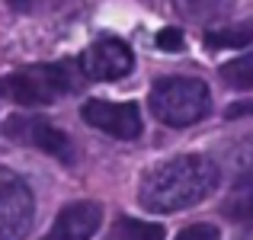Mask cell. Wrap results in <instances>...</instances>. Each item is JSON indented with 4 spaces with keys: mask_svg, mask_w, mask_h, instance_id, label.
Masks as SVG:
<instances>
[{
    "mask_svg": "<svg viewBox=\"0 0 253 240\" xmlns=\"http://www.w3.org/2000/svg\"><path fill=\"white\" fill-rule=\"evenodd\" d=\"M106 240H164V228L154 221H138V218H116Z\"/></svg>",
    "mask_w": 253,
    "mask_h": 240,
    "instance_id": "30bf717a",
    "label": "cell"
},
{
    "mask_svg": "<svg viewBox=\"0 0 253 240\" xmlns=\"http://www.w3.org/2000/svg\"><path fill=\"white\" fill-rule=\"evenodd\" d=\"M36 202L23 176L0 166V240H23L32 228Z\"/></svg>",
    "mask_w": 253,
    "mask_h": 240,
    "instance_id": "277c9868",
    "label": "cell"
},
{
    "mask_svg": "<svg viewBox=\"0 0 253 240\" xmlns=\"http://www.w3.org/2000/svg\"><path fill=\"white\" fill-rule=\"evenodd\" d=\"M250 42H253V19L205 32V45L209 48H247Z\"/></svg>",
    "mask_w": 253,
    "mask_h": 240,
    "instance_id": "8fae6325",
    "label": "cell"
},
{
    "mask_svg": "<svg viewBox=\"0 0 253 240\" xmlns=\"http://www.w3.org/2000/svg\"><path fill=\"white\" fill-rule=\"evenodd\" d=\"M218 179H221V173H218L215 160L202 154H183V157H173L167 163L154 166L144 176L138 202H141L144 211L173 215V211H183V208L205 202L218 189Z\"/></svg>",
    "mask_w": 253,
    "mask_h": 240,
    "instance_id": "6da1fadb",
    "label": "cell"
},
{
    "mask_svg": "<svg viewBox=\"0 0 253 240\" xmlns=\"http://www.w3.org/2000/svg\"><path fill=\"white\" fill-rule=\"evenodd\" d=\"M183 45H186V39L176 26H167V29L157 32V48L161 51H183Z\"/></svg>",
    "mask_w": 253,
    "mask_h": 240,
    "instance_id": "5bb4252c",
    "label": "cell"
},
{
    "mask_svg": "<svg viewBox=\"0 0 253 240\" xmlns=\"http://www.w3.org/2000/svg\"><path fill=\"white\" fill-rule=\"evenodd\" d=\"M103 224V208L96 202H71L58 211L51 231L42 240H93Z\"/></svg>",
    "mask_w": 253,
    "mask_h": 240,
    "instance_id": "ba28073f",
    "label": "cell"
},
{
    "mask_svg": "<svg viewBox=\"0 0 253 240\" xmlns=\"http://www.w3.org/2000/svg\"><path fill=\"white\" fill-rule=\"evenodd\" d=\"M176 240H221V231L215 228V224H189V228H183L176 234Z\"/></svg>",
    "mask_w": 253,
    "mask_h": 240,
    "instance_id": "4fadbf2b",
    "label": "cell"
},
{
    "mask_svg": "<svg viewBox=\"0 0 253 240\" xmlns=\"http://www.w3.org/2000/svg\"><path fill=\"white\" fill-rule=\"evenodd\" d=\"M81 64L77 61H55V64H29L13 71L3 80V90L19 106H48L55 99L68 96L81 86Z\"/></svg>",
    "mask_w": 253,
    "mask_h": 240,
    "instance_id": "7a4b0ae2",
    "label": "cell"
},
{
    "mask_svg": "<svg viewBox=\"0 0 253 240\" xmlns=\"http://www.w3.org/2000/svg\"><path fill=\"white\" fill-rule=\"evenodd\" d=\"M224 215L237 224H253V160L237 170L224 199Z\"/></svg>",
    "mask_w": 253,
    "mask_h": 240,
    "instance_id": "9c48e42d",
    "label": "cell"
},
{
    "mask_svg": "<svg viewBox=\"0 0 253 240\" xmlns=\"http://www.w3.org/2000/svg\"><path fill=\"white\" fill-rule=\"evenodd\" d=\"M241 112H253V106H234V109H231V116H241Z\"/></svg>",
    "mask_w": 253,
    "mask_h": 240,
    "instance_id": "2e32d148",
    "label": "cell"
},
{
    "mask_svg": "<svg viewBox=\"0 0 253 240\" xmlns=\"http://www.w3.org/2000/svg\"><path fill=\"white\" fill-rule=\"evenodd\" d=\"M3 135L13 138L19 144H29V148L45 151L48 157H58L61 163H74V141L58 128L55 122L42 116H10L3 125Z\"/></svg>",
    "mask_w": 253,
    "mask_h": 240,
    "instance_id": "5b68a950",
    "label": "cell"
},
{
    "mask_svg": "<svg viewBox=\"0 0 253 240\" xmlns=\"http://www.w3.org/2000/svg\"><path fill=\"white\" fill-rule=\"evenodd\" d=\"M51 3H58V0H10V6L19 13H36L42 6H51Z\"/></svg>",
    "mask_w": 253,
    "mask_h": 240,
    "instance_id": "9a60e30c",
    "label": "cell"
},
{
    "mask_svg": "<svg viewBox=\"0 0 253 240\" xmlns=\"http://www.w3.org/2000/svg\"><path fill=\"white\" fill-rule=\"evenodd\" d=\"M3 96H6V90H3V80H0V103H3Z\"/></svg>",
    "mask_w": 253,
    "mask_h": 240,
    "instance_id": "e0dca14e",
    "label": "cell"
},
{
    "mask_svg": "<svg viewBox=\"0 0 253 240\" xmlns=\"http://www.w3.org/2000/svg\"><path fill=\"white\" fill-rule=\"evenodd\" d=\"M81 71L86 80H122L135 68V58H131V48L122 42V39H96L90 48L81 55Z\"/></svg>",
    "mask_w": 253,
    "mask_h": 240,
    "instance_id": "52a82bcc",
    "label": "cell"
},
{
    "mask_svg": "<svg viewBox=\"0 0 253 240\" xmlns=\"http://www.w3.org/2000/svg\"><path fill=\"white\" fill-rule=\"evenodd\" d=\"M221 80L228 86H234V90H250L253 86V51L221 64Z\"/></svg>",
    "mask_w": 253,
    "mask_h": 240,
    "instance_id": "7c38bea8",
    "label": "cell"
},
{
    "mask_svg": "<svg viewBox=\"0 0 253 240\" xmlns=\"http://www.w3.org/2000/svg\"><path fill=\"white\" fill-rule=\"evenodd\" d=\"M90 128L103 131L119 141H131L141 135V109L135 103H112V99H90L81 109Z\"/></svg>",
    "mask_w": 253,
    "mask_h": 240,
    "instance_id": "8992f818",
    "label": "cell"
},
{
    "mask_svg": "<svg viewBox=\"0 0 253 240\" xmlns=\"http://www.w3.org/2000/svg\"><path fill=\"white\" fill-rule=\"evenodd\" d=\"M151 112L170 128H186L209 116L211 93L199 77H164L151 90Z\"/></svg>",
    "mask_w": 253,
    "mask_h": 240,
    "instance_id": "3957f363",
    "label": "cell"
}]
</instances>
